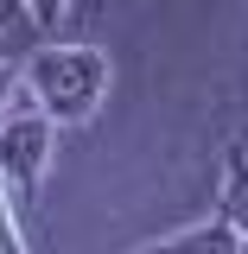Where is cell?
<instances>
[{
	"label": "cell",
	"instance_id": "cell-1",
	"mask_svg": "<svg viewBox=\"0 0 248 254\" xmlns=\"http://www.w3.org/2000/svg\"><path fill=\"white\" fill-rule=\"evenodd\" d=\"M26 95L51 115L58 127L89 121L108 95V58L89 51V45H51L26 64Z\"/></svg>",
	"mask_w": 248,
	"mask_h": 254
},
{
	"label": "cell",
	"instance_id": "cell-2",
	"mask_svg": "<svg viewBox=\"0 0 248 254\" xmlns=\"http://www.w3.org/2000/svg\"><path fill=\"white\" fill-rule=\"evenodd\" d=\"M51 133H58V121L32 95H19L0 115V185H6L19 216L38 210V185H45V165H51Z\"/></svg>",
	"mask_w": 248,
	"mask_h": 254
},
{
	"label": "cell",
	"instance_id": "cell-3",
	"mask_svg": "<svg viewBox=\"0 0 248 254\" xmlns=\"http://www.w3.org/2000/svg\"><path fill=\"white\" fill-rule=\"evenodd\" d=\"M140 254H242V235H236V222H191V229H178V235H165V242H147Z\"/></svg>",
	"mask_w": 248,
	"mask_h": 254
},
{
	"label": "cell",
	"instance_id": "cell-4",
	"mask_svg": "<svg viewBox=\"0 0 248 254\" xmlns=\"http://www.w3.org/2000/svg\"><path fill=\"white\" fill-rule=\"evenodd\" d=\"M223 222H236V235L248 242V146L223 153Z\"/></svg>",
	"mask_w": 248,
	"mask_h": 254
},
{
	"label": "cell",
	"instance_id": "cell-5",
	"mask_svg": "<svg viewBox=\"0 0 248 254\" xmlns=\"http://www.w3.org/2000/svg\"><path fill=\"white\" fill-rule=\"evenodd\" d=\"M0 254H26V235H19V210H13L6 185H0Z\"/></svg>",
	"mask_w": 248,
	"mask_h": 254
},
{
	"label": "cell",
	"instance_id": "cell-6",
	"mask_svg": "<svg viewBox=\"0 0 248 254\" xmlns=\"http://www.w3.org/2000/svg\"><path fill=\"white\" fill-rule=\"evenodd\" d=\"M26 13H32V26H45V32H51V26L64 19V0H26Z\"/></svg>",
	"mask_w": 248,
	"mask_h": 254
},
{
	"label": "cell",
	"instance_id": "cell-7",
	"mask_svg": "<svg viewBox=\"0 0 248 254\" xmlns=\"http://www.w3.org/2000/svg\"><path fill=\"white\" fill-rule=\"evenodd\" d=\"M6 102H19V70H13V64H0V108H6Z\"/></svg>",
	"mask_w": 248,
	"mask_h": 254
},
{
	"label": "cell",
	"instance_id": "cell-8",
	"mask_svg": "<svg viewBox=\"0 0 248 254\" xmlns=\"http://www.w3.org/2000/svg\"><path fill=\"white\" fill-rule=\"evenodd\" d=\"M0 26H6V6H0Z\"/></svg>",
	"mask_w": 248,
	"mask_h": 254
}]
</instances>
